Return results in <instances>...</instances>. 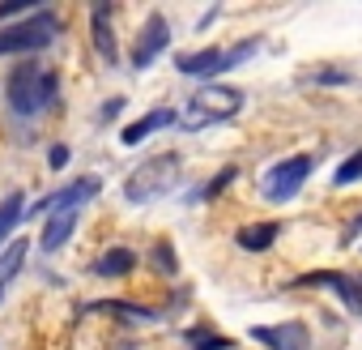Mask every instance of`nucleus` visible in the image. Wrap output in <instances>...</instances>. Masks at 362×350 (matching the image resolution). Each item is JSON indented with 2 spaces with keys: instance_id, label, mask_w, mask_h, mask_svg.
<instances>
[{
  "instance_id": "nucleus-18",
  "label": "nucleus",
  "mask_w": 362,
  "mask_h": 350,
  "mask_svg": "<svg viewBox=\"0 0 362 350\" xmlns=\"http://www.w3.org/2000/svg\"><path fill=\"white\" fill-rule=\"evenodd\" d=\"M354 180H362V149L358 154H349L345 162H341V171H337V184L345 188V184H354Z\"/></svg>"
},
{
  "instance_id": "nucleus-15",
  "label": "nucleus",
  "mask_w": 362,
  "mask_h": 350,
  "mask_svg": "<svg viewBox=\"0 0 362 350\" xmlns=\"http://www.w3.org/2000/svg\"><path fill=\"white\" fill-rule=\"evenodd\" d=\"M22 261H26V239H13L5 252H0V299H5V286L13 282V273L22 269Z\"/></svg>"
},
{
  "instance_id": "nucleus-1",
  "label": "nucleus",
  "mask_w": 362,
  "mask_h": 350,
  "mask_svg": "<svg viewBox=\"0 0 362 350\" xmlns=\"http://www.w3.org/2000/svg\"><path fill=\"white\" fill-rule=\"evenodd\" d=\"M179 166H184V162H179V154H158V158L141 162L128 180H124V197L132 205H149L153 197H166L179 184V175H184Z\"/></svg>"
},
{
  "instance_id": "nucleus-3",
  "label": "nucleus",
  "mask_w": 362,
  "mask_h": 350,
  "mask_svg": "<svg viewBox=\"0 0 362 350\" xmlns=\"http://www.w3.org/2000/svg\"><path fill=\"white\" fill-rule=\"evenodd\" d=\"M239 107H243V94H239V90H230V86H209V90H201V94L188 103V111L179 115V120H184V128H209V124L230 120Z\"/></svg>"
},
{
  "instance_id": "nucleus-17",
  "label": "nucleus",
  "mask_w": 362,
  "mask_h": 350,
  "mask_svg": "<svg viewBox=\"0 0 362 350\" xmlns=\"http://www.w3.org/2000/svg\"><path fill=\"white\" fill-rule=\"evenodd\" d=\"M22 193H13V197H5V205H0V239H9L13 231H18V218H22Z\"/></svg>"
},
{
  "instance_id": "nucleus-12",
  "label": "nucleus",
  "mask_w": 362,
  "mask_h": 350,
  "mask_svg": "<svg viewBox=\"0 0 362 350\" xmlns=\"http://www.w3.org/2000/svg\"><path fill=\"white\" fill-rule=\"evenodd\" d=\"M132 265H136V256L128 248H111L94 261V273L98 278H124V273H132Z\"/></svg>"
},
{
  "instance_id": "nucleus-7",
  "label": "nucleus",
  "mask_w": 362,
  "mask_h": 350,
  "mask_svg": "<svg viewBox=\"0 0 362 350\" xmlns=\"http://www.w3.org/2000/svg\"><path fill=\"white\" fill-rule=\"evenodd\" d=\"M90 197H98V180H73V184H64L60 193H52V197H43V205H35L30 214H77Z\"/></svg>"
},
{
  "instance_id": "nucleus-11",
  "label": "nucleus",
  "mask_w": 362,
  "mask_h": 350,
  "mask_svg": "<svg viewBox=\"0 0 362 350\" xmlns=\"http://www.w3.org/2000/svg\"><path fill=\"white\" fill-rule=\"evenodd\" d=\"M166 124H175V111H170V107H158V111H145L136 124H128L119 137H124V145H141L149 132H158V128H166Z\"/></svg>"
},
{
  "instance_id": "nucleus-21",
  "label": "nucleus",
  "mask_w": 362,
  "mask_h": 350,
  "mask_svg": "<svg viewBox=\"0 0 362 350\" xmlns=\"http://www.w3.org/2000/svg\"><path fill=\"white\" fill-rule=\"evenodd\" d=\"M64 162H69V149H64V145H56V149H52V166H64Z\"/></svg>"
},
{
  "instance_id": "nucleus-13",
  "label": "nucleus",
  "mask_w": 362,
  "mask_h": 350,
  "mask_svg": "<svg viewBox=\"0 0 362 350\" xmlns=\"http://www.w3.org/2000/svg\"><path fill=\"white\" fill-rule=\"evenodd\" d=\"M73 227H77V214H56L52 222H47V231H43V252H60L64 244H69V235H73Z\"/></svg>"
},
{
  "instance_id": "nucleus-4",
  "label": "nucleus",
  "mask_w": 362,
  "mask_h": 350,
  "mask_svg": "<svg viewBox=\"0 0 362 350\" xmlns=\"http://www.w3.org/2000/svg\"><path fill=\"white\" fill-rule=\"evenodd\" d=\"M60 30V18L56 13H30L26 22L18 26H5L0 30V56H13V52H35V47H47Z\"/></svg>"
},
{
  "instance_id": "nucleus-5",
  "label": "nucleus",
  "mask_w": 362,
  "mask_h": 350,
  "mask_svg": "<svg viewBox=\"0 0 362 350\" xmlns=\"http://www.w3.org/2000/svg\"><path fill=\"white\" fill-rule=\"evenodd\" d=\"M252 52H256V43H239V47H230V52H222V47L188 52V56H179V73H184V77H214V73H222V69L247 60Z\"/></svg>"
},
{
  "instance_id": "nucleus-19",
  "label": "nucleus",
  "mask_w": 362,
  "mask_h": 350,
  "mask_svg": "<svg viewBox=\"0 0 362 350\" xmlns=\"http://www.w3.org/2000/svg\"><path fill=\"white\" fill-rule=\"evenodd\" d=\"M230 180H235V166H226V171H222V175H218V180H209V184H205V188H201V193H197V197H214V193H222V188H226V184H230Z\"/></svg>"
},
{
  "instance_id": "nucleus-14",
  "label": "nucleus",
  "mask_w": 362,
  "mask_h": 350,
  "mask_svg": "<svg viewBox=\"0 0 362 350\" xmlns=\"http://www.w3.org/2000/svg\"><path fill=\"white\" fill-rule=\"evenodd\" d=\"M277 222H256V227H243L239 231V248H247V252H264L273 239H277Z\"/></svg>"
},
{
  "instance_id": "nucleus-9",
  "label": "nucleus",
  "mask_w": 362,
  "mask_h": 350,
  "mask_svg": "<svg viewBox=\"0 0 362 350\" xmlns=\"http://www.w3.org/2000/svg\"><path fill=\"white\" fill-rule=\"evenodd\" d=\"M252 337L264 341L269 350H307V346H311V333H307V324H298V320H290V324H256Z\"/></svg>"
},
{
  "instance_id": "nucleus-10",
  "label": "nucleus",
  "mask_w": 362,
  "mask_h": 350,
  "mask_svg": "<svg viewBox=\"0 0 362 350\" xmlns=\"http://www.w3.org/2000/svg\"><path fill=\"white\" fill-rule=\"evenodd\" d=\"M303 286H332V290L345 299L349 312H362V278L354 282V278H345V273H307Z\"/></svg>"
},
{
  "instance_id": "nucleus-16",
  "label": "nucleus",
  "mask_w": 362,
  "mask_h": 350,
  "mask_svg": "<svg viewBox=\"0 0 362 350\" xmlns=\"http://www.w3.org/2000/svg\"><path fill=\"white\" fill-rule=\"evenodd\" d=\"M107 5H98L94 9V43H98V52L107 56V60H115V39H111V26H107Z\"/></svg>"
},
{
  "instance_id": "nucleus-2",
  "label": "nucleus",
  "mask_w": 362,
  "mask_h": 350,
  "mask_svg": "<svg viewBox=\"0 0 362 350\" xmlns=\"http://www.w3.org/2000/svg\"><path fill=\"white\" fill-rule=\"evenodd\" d=\"M5 90H9V103H13L18 115H39V111L52 103V94H56V77L43 73L39 64H18V69L9 73Z\"/></svg>"
},
{
  "instance_id": "nucleus-20",
  "label": "nucleus",
  "mask_w": 362,
  "mask_h": 350,
  "mask_svg": "<svg viewBox=\"0 0 362 350\" xmlns=\"http://www.w3.org/2000/svg\"><path fill=\"white\" fill-rule=\"evenodd\" d=\"M35 5H26V0H18V5H0V18H13V13H26Z\"/></svg>"
},
{
  "instance_id": "nucleus-22",
  "label": "nucleus",
  "mask_w": 362,
  "mask_h": 350,
  "mask_svg": "<svg viewBox=\"0 0 362 350\" xmlns=\"http://www.w3.org/2000/svg\"><path fill=\"white\" fill-rule=\"evenodd\" d=\"M358 231H362V218H358V222H354V235H358Z\"/></svg>"
},
{
  "instance_id": "nucleus-6",
  "label": "nucleus",
  "mask_w": 362,
  "mask_h": 350,
  "mask_svg": "<svg viewBox=\"0 0 362 350\" xmlns=\"http://www.w3.org/2000/svg\"><path fill=\"white\" fill-rule=\"evenodd\" d=\"M307 175H311V158L307 154H294V158H286V162H277L269 175H264V197L269 201H290L303 184H307Z\"/></svg>"
},
{
  "instance_id": "nucleus-8",
  "label": "nucleus",
  "mask_w": 362,
  "mask_h": 350,
  "mask_svg": "<svg viewBox=\"0 0 362 350\" xmlns=\"http://www.w3.org/2000/svg\"><path fill=\"white\" fill-rule=\"evenodd\" d=\"M166 43H170V26H166V18H149L145 22V30H141V39H136V47H132V64L136 69H149L162 52H166Z\"/></svg>"
}]
</instances>
